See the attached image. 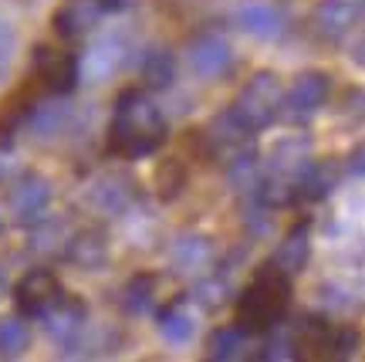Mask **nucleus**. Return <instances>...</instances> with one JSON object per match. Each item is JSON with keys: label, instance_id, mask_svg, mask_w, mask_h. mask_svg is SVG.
<instances>
[{"label": "nucleus", "instance_id": "5701e85b", "mask_svg": "<svg viewBox=\"0 0 365 362\" xmlns=\"http://www.w3.org/2000/svg\"><path fill=\"white\" fill-rule=\"evenodd\" d=\"M27 349V325L21 318H0V356H21Z\"/></svg>", "mask_w": 365, "mask_h": 362}, {"label": "nucleus", "instance_id": "6ab92c4d", "mask_svg": "<svg viewBox=\"0 0 365 362\" xmlns=\"http://www.w3.org/2000/svg\"><path fill=\"white\" fill-rule=\"evenodd\" d=\"M143 78L153 91L170 89L173 78H176V58H173L170 51H163V48L149 51L145 54V61H143Z\"/></svg>", "mask_w": 365, "mask_h": 362}, {"label": "nucleus", "instance_id": "f257e3e1", "mask_svg": "<svg viewBox=\"0 0 365 362\" xmlns=\"http://www.w3.org/2000/svg\"><path fill=\"white\" fill-rule=\"evenodd\" d=\"M166 139V119L139 89H125L115 102V119L108 129V153L135 159L156 153Z\"/></svg>", "mask_w": 365, "mask_h": 362}, {"label": "nucleus", "instance_id": "9d476101", "mask_svg": "<svg viewBox=\"0 0 365 362\" xmlns=\"http://www.w3.org/2000/svg\"><path fill=\"white\" fill-rule=\"evenodd\" d=\"M230 44L220 38V34H200V38L190 44V68H193L200 78H220L227 68H230Z\"/></svg>", "mask_w": 365, "mask_h": 362}, {"label": "nucleus", "instance_id": "2f4dec72", "mask_svg": "<svg viewBox=\"0 0 365 362\" xmlns=\"http://www.w3.org/2000/svg\"><path fill=\"white\" fill-rule=\"evenodd\" d=\"M4 285H7V278H4V268H0V291H4Z\"/></svg>", "mask_w": 365, "mask_h": 362}, {"label": "nucleus", "instance_id": "1a4fd4ad", "mask_svg": "<svg viewBox=\"0 0 365 362\" xmlns=\"http://www.w3.org/2000/svg\"><path fill=\"white\" fill-rule=\"evenodd\" d=\"M38 91H41V85L31 78V81H24L21 89H14L0 102V139H11L24 122H31L34 109H38Z\"/></svg>", "mask_w": 365, "mask_h": 362}, {"label": "nucleus", "instance_id": "20e7f679", "mask_svg": "<svg viewBox=\"0 0 365 362\" xmlns=\"http://www.w3.org/2000/svg\"><path fill=\"white\" fill-rule=\"evenodd\" d=\"M359 349V332L355 328H331L325 318H304L298 332V352L312 359H335V356H352Z\"/></svg>", "mask_w": 365, "mask_h": 362}, {"label": "nucleus", "instance_id": "f03ea898", "mask_svg": "<svg viewBox=\"0 0 365 362\" xmlns=\"http://www.w3.org/2000/svg\"><path fill=\"white\" fill-rule=\"evenodd\" d=\"M291 305V274L281 271L274 261L261 264L247 291L237 301V328L240 332H267L284 318Z\"/></svg>", "mask_w": 365, "mask_h": 362}, {"label": "nucleus", "instance_id": "aec40b11", "mask_svg": "<svg viewBox=\"0 0 365 362\" xmlns=\"http://www.w3.org/2000/svg\"><path fill=\"white\" fill-rule=\"evenodd\" d=\"M271 166L277 173H298L308 166V139H284V143L274 146L271 153Z\"/></svg>", "mask_w": 365, "mask_h": 362}, {"label": "nucleus", "instance_id": "ddd939ff", "mask_svg": "<svg viewBox=\"0 0 365 362\" xmlns=\"http://www.w3.org/2000/svg\"><path fill=\"white\" fill-rule=\"evenodd\" d=\"M308 254H312V227H308V220H301V223H294L287 231L281 247L274 251V264L287 274H298V271H304Z\"/></svg>", "mask_w": 365, "mask_h": 362}, {"label": "nucleus", "instance_id": "412c9836", "mask_svg": "<svg viewBox=\"0 0 365 362\" xmlns=\"http://www.w3.org/2000/svg\"><path fill=\"white\" fill-rule=\"evenodd\" d=\"M159 332H163L166 342H186L193 336V318L180 305H170V308L159 311Z\"/></svg>", "mask_w": 365, "mask_h": 362}, {"label": "nucleus", "instance_id": "f8f14e48", "mask_svg": "<svg viewBox=\"0 0 365 362\" xmlns=\"http://www.w3.org/2000/svg\"><path fill=\"white\" fill-rule=\"evenodd\" d=\"M359 21V7L352 0H322L312 14V24L322 38H345Z\"/></svg>", "mask_w": 365, "mask_h": 362}, {"label": "nucleus", "instance_id": "7ed1b4c3", "mask_svg": "<svg viewBox=\"0 0 365 362\" xmlns=\"http://www.w3.org/2000/svg\"><path fill=\"white\" fill-rule=\"evenodd\" d=\"M284 95L287 91L281 89V81H277L274 71H257V75L240 89V95H237V102H234V112L244 119L247 129L261 132L277 119L281 105H284Z\"/></svg>", "mask_w": 365, "mask_h": 362}, {"label": "nucleus", "instance_id": "2eb2a0df", "mask_svg": "<svg viewBox=\"0 0 365 362\" xmlns=\"http://www.w3.org/2000/svg\"><path fill=\"white\" fill-rule=\"evenodd\" d=\"M105 258H108V244H105V237L98 231H81V233H75L71 244H68V261L85 268V271L102 268Z\"/></svg>", "mask_w": 365, "mask_h": 362}, {"label": "nucleus", "instance_id": "423d86ee", "mask_svg": "<svg viewBox=\"0 0 365 362\" xmlns=\"http://www.w3.org/2000/svg\"><path fill=\"white\" fill-rule=\"evenodd\" d=\"M61 298H65V291L51 271H27L14 288V305L27 318H44Z\"/></svg>", "mask_w": 365, "mask_h": 362}, {"label": "nucleus", "instance_id": "c756f323", "mask_svg": "<svg viewBox=\"0 0 365 362\" xmlns=\"http://www.w3.org/2000/svg\"><path fill=\"white\" fill-rule=\"evenodd\" d=\"M88 65L95 68V75H108V71L118 65V48L112 44V41H105V44H98V48H91Z\"/></svg>", "mask_w": 365, "mask_h": 362}, {"label": "nucleus", "instance_id": "4be33fe9", "mask_svg": "<svg viewBox=\"0 0 365 362\" xmlns=\"http://www.w3.org/2000/svg\"><path fill=\"white\" fill-rule=\"evenodd\" d=\"M244 346V332L240 328H217L207 342V356L210 359H237Z\"/></svg>", "mask_w": 365, "mask_h": 362}, {"label": "nucleus", "instance_id": "cd10ccee", "mask_svg": "<svg viewBox=\"0 0 365 362\" xmlns=\"http://www.w3.org/2000/svg\"><path fill=\"white\" fill-rule=\"evenodd\" d=\"M182 180H186V176H182L180 163H163V166H159V173H156L159 196H163V200H173V196L182 190Z\"/></svg>", "mask_w": 365, "mask_h": 362}, {"label": "nucleus", "instance_id": "a211bd4d", "mask_svg": "<svg viewBox=\"0 0 365 362\" xmlns=\"http://www.w3.org/2000/svg\"><path fill=\"white\" fill-rule=\"evenodd\" d=\"M44 322H48V332H51V336L71 338L81 325H85V305L75 301V298H61V301L44 315Z\"/></svg>", "mask_w": 365, "mask_h": 362}, {"label": "nucleus", "instance_id": "393cba45", "mask_svg": "<svg viewBox=\"0 0 365 362\" xmlns=\"http://www.w3.org/2000/svg\"><path fill=\"white\" fill-rule=\"evenodd\" d=\"M153 288H156V278L153 274H135L129 285H125V308L135 315V311H145L149 301H153Z\"/></svg>", "mask_w": 365, "mask_h": 362}, {"label": "nucleus", "instance_id": "9b49d317", "mask_svg": "<svg viewBox=\"0 0 365 362\" xmlns=\"http://www.w3.org/2000/svg\"><path fill=\"white\" fill-rule=\"evenodd\" d=\"M328 89H331V85H328L325 71H304V75H298L294 81H291L284 102L294 116H308V112H314V109L325 105Z\"/></svg>", "mask_w": 365, "mask_h": 362}, {"label": "nucleus", "instance_id": "7c9ffc66", "mask_svg": "<svg viewBox=\"0 0 365 362\" xmlns=\"http://www.w3.org/2000/svg\"><path fill=\"white\" fill-rule=\"evenodd\" d=\"M349 169H352V173H362V176H365V146H359V149L352 153V159H349Z\"/></svg>", "mask_w": 365, "mask_h": 362}, {"label": "nucleus", "instance_id": "c85d7f7f", "mask_svg": "<svg viewBox=\"0 0 365 362\" xmlns=\"http://www.w3.org/2000/svg\"><path fill=\"white\" fill-rule=\"evenodd\" d=\"M223 298H227V285H223L220 278L200 281V285L193 288V301L196 305H203V308H217V305H223Z\"/></svg>", "mask_w": 365, "mask_h": 362}, {"label": "nucleus", "instance_id": "4468645a", "mask_svg": "<svg viewBox=\"0 0 365 362\" xmlns=\"http://www.w3.org/2000/svg\"><path fill=\"white\" fill-rule=\"evenodd\" d=\"M237 24L244 27L247 34H254V38H277L281 27H284V17H281V11L271 7V4L250 0V4H244V7L237 11Z\"/></svg>", "mask_w": 365, "mask_h": 362}, {"label": "nucleus", "instance_id": "dca6fc26", "mask_svg": "<svg viewBox=\"0 0 365 362\" xmlns=\"http://www.w3.org/2000/svg\"><path fill=\"white\" fill-rule=\"evenodd\" d=\"M250 132L254 129H247L244 119L230 109V112H223V116H217L213 122H210L207 136H210V143L220 146V149H244L247 139H250Z\"/></svg>", "mask_w": 365, "mask_h": 362}, {"label": "nucleus", "instance_id": "39448f33", "mask_svg": "<svg viewBox=\"0 0 365 362\" xmlns=\"http://www.w3.org/2000/svg\"><path fill=\"white\" fill-rule=\"evenodd\" d=\"M78 58L71 51L51 48V44H38L34 51V81L41 85V91L48 95H68V91L78 85Z\"/></svg>", "mask_w": 365, "mask_h": 362}, {"label": "nucleus", "instance_id": "b1692460", "mask_svg": "<svg viewBox=\"0 0 365 362\" xmlns=\"http://www.w3.org/2000/svg\"><path fill=\"white\" fill-rule=\"evenodd\" d=\"M129 200V180L125 176H112V180H102V186H95V203L102 210H122Z\"/></svg>", "mask_w": 365, "mask_h": 362}, {"label": "nucleus", "instance_id": "a878e982", "mask_svg": "<svg viewBox=\"0 0 365 362\" xmlns=\"http://www.w3.org/2000/svg\"><path fill=\"white\" fill-rule=\"evenodd\" d=\"M227 176H230V183L234 186H257V159H254V153H247V149H240V153L230 159V166H227Z\"/></svg>", "mask_w": 365, "mask_h": 362}, {"label": "nucleus", "instance_id": "0eeeda50", "mask_svg": "<svg viewBox=\"0 0 365 362\" xmlns=\"http://www.w3.org/2000/svg\"><path fill=\"white\" fill-rule=\"evenodd\" d=\"M125 0H65L51 17V27L58 38H81L85 31L102 21L108 11H118Z\"/></svg>", "mask_w": 365, "mask_h": 362}, {"label": "nucleus", "instance_id": "6e6552de", "mask_svg": "<svg viewBox=\"0 0 365 362\" xmlns=\"http://www.w3.org/2000/svg\"><path fill=\"white\" fill-rule=\"evenodd\" d=\"M51 203V183L41 173H24L7 193V207L17 217V223H34L44 217V210Z\"/></svg>", "mask_w": 365, "mask_h": 362}, {"label": "nucleus", "instance_id": "bb28decb", "mask_svg": "<svg viewBox=\"0 0 365 362\" xmlns=\"http://www.w3.org/2000/svg\"><path fill=\"white\" fill-rule=\"evenodd\" d=\"M173 254H176L180 268H196V264H203L210 258V244H207V237H182Z\"/></svg>", "mask_w": 365, "mask_h": 362}, {"label": "nucleus", "instance_id": "473e14b6", "mask_svg": "<svg viewBox=\"0 0 365 362\" xmlns=\"http://www.w3.org/2000/svg\"><path fill=\"white\" fill-rule=\"evenodd\" d=\"M0 231H4V223H0Z\"/></svg>", "mask_w": 365, "mask_h": 362}, {"label": "nucleus", "instance_id": "f3484780", "mask_svg": "<svg viewBox=\"0 0 365 362\" xmlns=\"http://www.w3.org/2000/svg\"><path fill=\"white\" fill-rule=\"evenodd\" d=\"M335 183H339V173H335L331 163H308L298 176V196L322 200V196H328L335 190Z\"/></svg>", "mask_w": 365, "mask_h": 362}]
</instances>
